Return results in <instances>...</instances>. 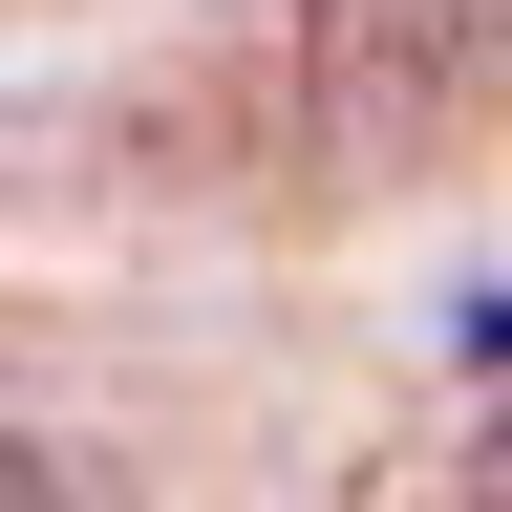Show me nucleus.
<instances>
[{
	"mask_svg": "<svg viewBox=\"0 0 512 512\" xmlns=\"http://www.w3.org/2000/svg\"><path fill=\"white\" fill-rule=\"evenodd\" d=\"M512 86V0H299V107H320V150H448Z\"/></svg>",
	"mask_w": 512,
	"mask_h": 512,
	"instance_id": "1",
	"label": "nucleus"
},
{
	"mask_svg": "<svg viewBox=\"0 0 512 512\" xmlns=\"http://www.w3.org/2000/svg\"><path fill=\"white\" fill-rule=\"evenodd\" d=\"M107 470H86V448H43V427H0V512H86Z\"/></svg>",
	"mask_w": 512,
	"mask_h": 512,
	"instance_id": "2",
	"label": "nucleus"
}]
</instances>
